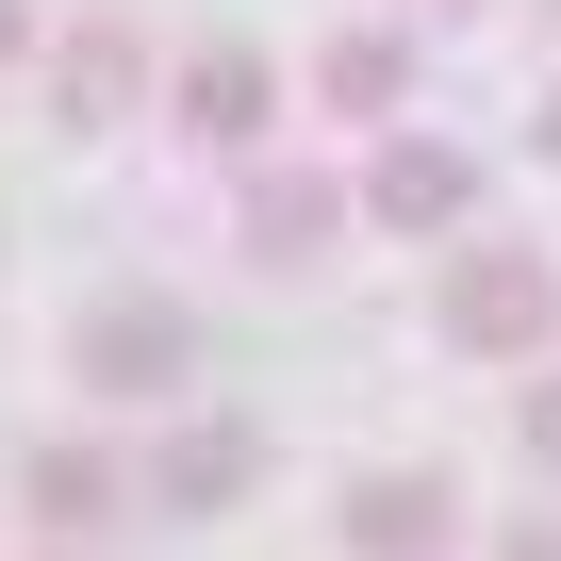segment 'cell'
I'll return each mask as SVG.
<instances>
[{
	"label": "cell",
	"mask_w": 561,
	"mask_h": 561,
	"mask_svg": "<svg viewBox=\"0 0 561 561\" xmlns=\"http://www.w3.org/2000/svg\"><path fill=\"white\" fill-rule=\"evenodd\" d=\"M512 561H561V545H512Z\"/></svg>",
	"instance_id": "obj_13"
},
{
	"label": "cell",
	"mask_w": 561,
	"mask_h": 561,
	"mask_svg": "<svg viewBox=\"0 0 561 561\" xmlns=\"http://www.w3.org/2000/svg\"><path fill=\"white\" fill-rule=\"evenodd\" d=\"M149 495H182V512H215V495H248V430H182V446L149 462Z\"/></svg>",
	"instance_id": "obj_5"
},
{
	"label": "cell",
	"mask_w": 561,
	"mask_h": 561,
	"mask_svg": "<svg viewBox=\"0 0 561 561\" xmlns=\"http://www.w3.org/2000/svg\"><path fill=\"white\" fill-rule=\"evenodd\" d=\"M116 100H133V34H83L67 50V116H116Z\"/></svg>",
	"instance_id": "obj_9"
},
{
	"label": "cell",
	"mask_w": 561,
	"mask_h": 561,
	"mask_svg": "<svg viewBox=\"0 0 561 561\" xmlns=\"http://www.w3.org/2000/svg\"><path fill=\"white\" fill-rule=\"evenodd\" d=\"M182 116H198V133H264V67H248V50H198V67H182Z\"/></svg>",
	"instance_id": "obj_6"
},
{
	"label": "cell",
	"mask_w": 561,
	"mask_h": 561,
	"mask_svg": "<svg viewBox=\"0 0 561 561\" xmlns=\"http://www.w3.org/2000/svg\"><path fill=\"white\" fill-rule=\"evenodd\" d=\"M248 231H264V248H331V182H264Z\"/></svg>",
	"instance_id": "obj_8"
},
{
	"label": "cell",
	"mask_w": 561,
	"mask_h": 561,
	"mask_svg": "<svg viewBox=\"0 0 561 561\" xmlns=\"http://www.w3.org/2000/svg\"><path fill=\"white\" fill-rule=\"evenodd\" d=\"M528 446H545V462H561V380H528Z\"/></svg>",
	"instance_id": "obj_11"
},
{
	"label": "cell",
	"mask_w": 561,
	"mask_h": 561,
	"mask_svg": "<svg viewBox=\"0 0 561 561\" xmlns=\"http://www.w3.org/2000/svg\"><path fill=\"white\" fill-rule=\"evenodd\" d=\"M446 528H462L446 479H364V495H347V545H364V561H430Z\"/></svg>",
	"instance_id": "obj_3"
},
{
	"label": "cell",
	"mask_w": 561,
	"mask_h": 561,
	"mask_svg": "<svg viewBox=\"0 0 561 561\" xmlns=\"http://www.w3.org/2000/svg\"><path fill=\"white\" fill-rule=\"evenodd\" d=\"M331 100H347V116H380V100H397V50H380V34H347V50H331Z\"/></svg>",
	"instance_id": "obj_10"
},
{
	"label": "cell",
	"mask_w": 561,
	"mask_h": 561,
	"mask_svg": "<svg viewBox=\"0 0 561 561\" xmlns=\"http://www.w3.org/2000/svg\"><path fill=\"white\" fill-rule=\"evenodd\" d=\"M34 495H50L67 528H100V512H116V462H100V446H50V462H34Z\"/></svg>",
	"instance_id": "obj_7"
},
{
	"label": "cell",
	"mask_w": 561,
	"mask_h": 561,
	"mask_svg": "<svg viewBox=\"0 0 561 561\" xmlns=\"http://www.w3.org/2000/svg\"><path fill=\"white\" fill-rule=\"evenodd\" d=\"M364 198H380L397 231H446V215L479 198V165H462V149H380V182H364Z\"/></svg>",
	"instance_id": "obj_4"
},
{
	"label": "cell",
	"mask_w": 561,
	"mask_h": 561,
	"mask_svg": "<svg viewBox=\"0 0 561 561\" xmlns=\"http://www.w3.org/2000/svg\"><path fill=\"white\" fill-rule=\"evenodd\" d=\"M83 380H100V397H165V380H182V314H165V298H100V314H83Z\"/></svg>",
	"instance_id": "obj_2"
},
{
	"label": "cell",
	"mask_w": 561,
	"mask_h": 561,
	"mask_svg": "<svg viewBox=\"0 0 561 561\" xmlns=\"http://www.w3.org/2000/svg\"><path fill=\"white\" fill-rule=\"evenodd\" d=\"M545 314H561V280L528 248H462V280H446V331L462 347H545Z\"/></svg>",
	"instance_id": "obj_1"
},
{
	"label": "cell",
	"mask_w": 561,
	"mask_h": 561,
	"mask_svg": "<svg viewBox=\"0 0 561 561\" xmlns=\"http://www.w3.org/2000/svg\"><path fill=\"white\" fill-rule=\"evenodd\" d=\"M0 50H18V0H0Z\"/></svg>",
	"instance_id": "obj_12"
},
{
	"label": "cell",
	"mask_w": 561,
	"mask_h": 561,
	"mask_svg": "<svg viewBox=\"0 0 561 561\" xmlns=\"http://www.w3.org/2000/svg\"><path fill=\"white\" fill-rule=\"evenodd\" d=\"M545 149H561V100H545Z\"/></svg>",
	"instance_id": "obj_14"
}]
</instances>
